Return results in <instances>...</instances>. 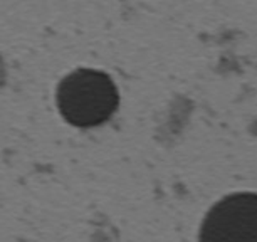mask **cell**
Instances as JSON below:
<instances>
[{
    "instance_id": "1",
    "label": "cell",
    "mask_w": 257,
    "mask_h": 242,
    "mask_svg": "<svg viewBox=\"0 0 257 242\" xmlns=\"http://www.w3.org/2000/svg\"><path fill=\"white\" fill-rule=\"evenodd\" d=\"M57 108L72 127L91 128L108 121L118 109L119 94L103 71L76 69L57 86Z\"/></svg>"
},
{
    "instance_id": "2",
    "label": "cell",
    "mask_w": 257,
    "mask_h": 242,
    "mask_svg": "<svg viewBox=\"0 0 257 242\" xmlns=\"http://www.w3.org/2000/svg\"><path fill=\"white\" fill-rule=\"evenodd\" d=\"M198 242H257V193H232L208 210Z\"/></svg>"
}]
</instances>
